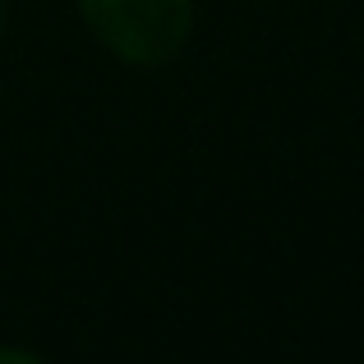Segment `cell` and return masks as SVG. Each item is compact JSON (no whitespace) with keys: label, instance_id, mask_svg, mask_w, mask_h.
<instances>
[{"label":"cell","instance_id":"obj_2","mask_svg":"<svg viewBox=\"0 0 364 364\" xmlns=\"http://www.w3.org/2000/svg\"><path fill=\"white\" fill-rule=\"evenodd\" d=\"M0 364H42L37 355H28V350H14V346H0Z\"/></svg>","mask_w":364,"mask_h":364},{"label":"cell","instance_id":"obj_1","mask_svg":"<svg viewBox=\"0 0 364 364\" xmlns=\"http://www.w3.org/2000/svg\"><path fill=\"white\" fill-rule=\"evenodd\" d=\"M79 14L111 55L143 70L176 60L194 33V0H79Z\"/></svg>","mask_w":364,"mask_h":364},{"label":"cell","instance_id":"obj_3","mask_svg":"<svg viewBox=\"0 0 364 364\" xmlns=\"http://www.w3.org/2000/svg\"><path fill=\"white\" fill-rule=\"evenodd\" d=\"M0 28H5V5H0Z\"/></svg>","mask_w":364,"mask_h":364}]
</instances>
